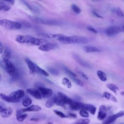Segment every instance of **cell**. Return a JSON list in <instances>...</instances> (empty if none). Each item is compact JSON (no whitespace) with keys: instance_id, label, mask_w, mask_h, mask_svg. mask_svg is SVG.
I'll return each mask as SVG.
<instances>
[{"instance_id":"6da1fadb","label":"cell","mask_w":124,"mask_h":124,"mask_svg":"<svg viewBox=\"0 0 124 124\" xmlns=\"http://www.w3.org/2000/svg\"><path fill=\"white\" fill-rule=\"evenodd\" d=\"M15 40L17 42L19 43L31 44L38 46L46 43V41L44 39L37 38L30 35H18L16 37Z\"/></svg>"},{"instance_id":"7a4b0ae2","label":"cell","mask_w":124,"mask_h":124,"mask_svg":"<svg viewBox=\"0 0 124 124\" xmlns=\"http://www.w3.org/2000/svg\"><path fill=\"white\" fill-rule=\"evenodd\" d=\"M89 41V39L87 37L80 36H65L64 38L61 41L63 44H86Z\"/></svg>"},{"instance_id":"3957f363","label":"cell","mask_w":124,"mask_h":124,"mask_svg":"<svg viewBox=\"0 0 124 124\" xmlns=\"http://www.w3.org/2000/svg\"><path fill=\"white\" fill-rule=\"evenodd\" d=\"M1 64L3 65L5 70L11 77L16 78L17 76V71L16 66L9 59L3 58Z\"/></svg>"},{"instance_id":"277c9868","label":"cell","mask_w":124,"mask_h":124,"mask_svg":"<svg viewBox=\"0 0 124 124\" xmlns=\"http://www.w3.org/2000/svg\"><path fill=\"white\" fill-rule=\"evenodd\" d=\"M30 19L33 22L48 25H60L62 24V22L52 19H46L37 17H29Z\"/></svg>"},{"instance_id":"5b68a950","label":"cell","mask_w":124,"mask_h":124,"mask_svg":"<svg viewBox=\"0 0 124 124\" xmlns=\"http://www.w3.org/2000/svg\"><path fill=\"white\" fill-rule=\"evenodd\" d=\"M73 100L62 92H58L56 95L55 104L61 107H64L66 105H70Z\"/></svg>"},{"instance_id":"8992f818","label":"cell","mask_w":124,"mask_h":124,"mask_svg":"<svg viewBox=\"0 0 124 124\" xmlns=\"http://www.w3.org/2000/svg\"><path fill=\"white\" fill-rule=\"evenodd\" d=\"M0 25L7 29L12 30H19L22 28V25L19 22L11 21L6 19H0Z\"/></svg>"},{"instance_id":"52a82bcc","label":"cell","mask_w":124,"mask_h":124,"mask_svg":"<svg viewBox=\"0 0 124 124\" xmlns=\"http://www.w3.org/2000/svg\"><path fill=\"white\" fill-rule=\"evenodd\" d=\"M123 31H124L123 28H121L120 27L117 26H112L107 28L105 29V32L107 36L109 37H112L122 32Z\"/></svg>"},{"instance_id":"ba28073f","label":"cell","mask_w":124,"mask_h":124,"mask_svg":"<svg viewBox=\"0 0 124 124\" xmlns=\"http://www.w3.org/2000/svg\"><path fill=\"white\" fill-rule=\"evenodd\" d=\"M124 116V110H121L118 112L109 116L103 122V124H110L113 123L119 117Z\"/></svg>"},{"instance_id":"9c48e42d","label":"cell","mask_w":124,"mask_h":124,"mask_svg":"<svg viewBox=\"0 0 124 124\" xmlns=\"http://www.w3.org/2000/svg\"><path fill=\"white\" fill-rule=\"evenodd\" d=\"M38 35L45 38L51 39L59 41H61L64 37L66 36L62 34H52V33H39Z\"/></svg>"},{"instance_id":"30bf717a","label":"cell","mask_w":124,"mask_h":124,"mask_svg":"<svg viewBox=\"0 0 124 124\" xmlns=\"http://www.w3.org/2000/svg\"><path fill=\"white\" fill-rule=\"evenodd\" d=\"M37 89L39 91L43 98H49L51 97L53 94V91L50 88L39 86Z\"/></svg>"},{"instance_id":"8fae6325","label":"cell","mask_w":124,"mask_h":124,"mask_svg":"<svg viewBox=\"0 0 124 124\" xmlns=\"http://www.w3.org/2000/svg\"><path fill=\"white\" fill-rule=\"evenodd\" d=\"M26 92L28 94H30L36 99L40 100L42 98L41 94L38 89H36L34 88H28L27 89Z\"/></svg>"},{"instance_id":"7c38bea8","label":"cell","mask_w":124,"mask_h":124,"mask_svg":"<svg viewBox=\"0 0 124 124\" xmlns=\"http://www.w3.org/2000/svg\"><path fill=\"white\" fill-rule=\"evenodd\" d=\"M57 47V45L53 43H46L40 46L38 49L43 51H49L51 50L55 49Z\"/></svg>"},{"instance_id":"4fadbf2b","label":"cell","mask_w":124,"mask_h":124,"mask_svg":"<svg viewBox=\"0 0 124 124\" xmlns=\"http://www.w3.org/2000/svg\"><path fill=\"white\" fill-rule=\"evenodd\" d=\"M41 109V107L38 105H32L28 107L22 108L20 110L22 113H25L26 112H37L40 111Z\"/></svg>"},{"instance_id":"5bb4252c","label":"cell","mask_w":124,"mask_h":124,"mask_svg":"<svg viewBox=\"0 0 124 124\" xmlns=\"http://www.w3.org/2000/svg\"><path fill=\"white\" fill-rule=\"evenodd\" d=\"M107 116V108L105 106L101 105L100 106L98 112L97 118L98 120L102 121L105 119Z\"/></svg>"},{"instance_id":"9a60e30c","label":"cell","mask_w":124,"mask_h":124,"mask_svg":"<svg viewBox=\"0 0 124 124\" xmlns=\"http://www.w3.org/2000/svg\"><path fill=\"white\" fill-rule=\"evenodd\" d=\"M24 94H25L24 91L23 90L20 89L11 93L9 95L11 97L14 98V99L17 100L18 102H19L20 99L24 96Z\"/></svg>"},{"instance_id":"2e32d148","label":"cell","mask_w":124,"mask_h":124,"mask_svg":"<svg viewBox=\"0 0 124 124\" xmlns=\"http://www.w3.org/2000/svg\"><path fill=\"white\" fill-rule=\"evenodd\" d=\"M25 62L28 66L30 73L31 75H34L37 73L36 64H34L31 60L28 58L25 59Z\"/></svg>"},{"instance_id":"e0dca14e","label":"cell","mask_w":124,"mask_h":124,"mask_svg":"<svg viewBox=\"0 0 124 124\" xmlns=\"http://www.w3.org/2000/svg\"><path fill=\"white\" fill-rule=\"evenodd\" d=\"M84 104H85L80 102L73 101L72 103L69 105V107L71 109L76 111L81 109L83 108Z\"/></svg>"},{"instance_id":"ac0fdd59","label":"cell","mask_w":124,"mask_h":124,"mask_svg":"<svg viewBox=\"0 0 124 124\" xmlns=\"http://www.w3.org/2000/svg\"><path fill=\"white\" fill-rule=\"evenodd\" d=\"M73 58L75 59V60L78 62V63L80 65H81L82 66L85 67H87L89 68L90 67V65L87 63L86 62H85V61H84L80 57V56H79L78 55H77V54H73Z\"/></svg>"},{"instance_id":"d6986e66","label":"cell","mask_w":124,"mask_h":124,"mask_svg":"<svg viewBox=\"0 0 124 124\" xmlns=\"http://www.w3.org/2000/svg\"><path fill=\"white\" fill-rule=\"evenodd\" d=\"M0 98L5 101V102H9V103H17L18 102V101L14 99V98L11 97L9 95H6L4 93H1L0 94Z\"/></svg>"},{"instance_id":"ffe728a7","label":"cell","mask_w":124,"mask_h":124,"mask_svg":"<svg viewBox=\"0 0 124 124\" xmlns=\"http://www.w3.org/2000/svg\"><path fill=\"white\" fill-rule=\"evenodd\" d=\"M28 117L27 113H22L20 109L17 110L16 112V118L18 122H22Z\"/></svg>"},{"instance_id":"44dd1931","label":"cell","mask_w":124,"mask_h":124,"mask_svg":"<svg viewBox=\"0 0 124 124\" xmlns=\"http://www.w3.org/2000/svg\"><path fill=\"white\" fill-rule=\"evenodd\" d=\"M82 108L87 110L91 114H93V115H94L95 114L96 110V107H95L93 105L88 104H85Z\"/></svg>"},{"instance_id":"7402d4cb","label":"cell","mask_w":124,"mask_h":124,"mask_svg":"<svg viewBox=\"0 0 124 124\" xmlns=\"http://www.w3.org/2000/svg\"><path fill=\"white\" fill-rule=\"evenodd\" d=\"M84 51L86 53H93V52H98L100 51L99 48L93 46H86L83 47Z\"/></svg>"},{"instance_id":"603a6c76","label":"cell","mask_w":124,"mask_h":124,"mask_svg":"<svg viewBox=\"0 0 124 124\" xmlns=\"http://www.w3.org/2000/svg\"><path fill=\"white\" fill-rule=\"evenodd\" d=\"M102 96L104 98H105L106 99H107V100H110L112 102L117 103L118 102V100L117 99V98L112 94H111V93H110L108 92H104L103 93Z\"/></svg>"},{"instance_id":"cb8c5ba5","label":"cell","mask_w":124,"mask_h":124,"mask_svg":"<svg viewBox=\"0 0 124 124\" xmlns=\"http://www.w3.org/2000/svg\"><path fill=\"white\" fill-rule=\"evenodd\" d=\"M56 98V95L50 97V98L46 101L45 103L46 107L47 108H51L54 104H55Z\"/></svg>"},{"instance_id":"d4e9b609","label":"cell","mask_w":124,"mask_h":124,"mask_svg":"<svg viewBox=\"0 0 124 124\" xmlns=\"http://www.w3.org/2000/svg\"><path fill=\"white\" fill-rule=\"evenodd\" d=\"M1 116L3 118H8L13 113V110L11 108H6L3 110L0 111Z\"/></svg>"},{"instance_id":"484cf974","label":"cell","mask_w":124,"mask_h":124,"mask_svg":"<svg viewBox=\"0 0 124 124\" xmlns=\"http://www.w3.org/2000/svg\"><path fill=\"white\" fill-rule=\"evenodd\" d=\"M96 74H97V77L100 79L101 81L105 82L107 80V76L106 74L102 71L99 70H97Z\"/></svg>"},{"instance_id":"4316f807","label":"cell","mask_w":124,"mask_h":124,"mask_svg":"<svg viewBox=\"0 0 124 124\" xmlns=\"http://www.w3.org/2000/svg\"><path fill=\"white\" fill-rule=\"evenodd\" d=\"M106 86L109 90L111 91L113 93H114L116 94H117V92L119 90L118 87L117 86H116V85L112 84V83L107 84L106 85Z\"/></svg>"},{"instance_id":"83f0119b","label":"cell","mask_w":124,"mask_h":124,"mask_svg":"<svg viewBox=\"0 0 124 124\" xmlns=\"http://www.w3.org/2000/svg\"><path fill=\"white\" fill-rule=\"evenodd\" d=\"M36 68L37 73L40 74L41 75L44 76L45 77H48L49 76V74L48 73V72H47L44 69L41 68L40 67L38 66L36 64Z\"/></svg>"},{"instance_id":"f1b7e54d","label":"cell","mask_w":124,"mask_h":124,"mask_svg":"<svg viewBox=\"0 0 124 124\" xmlns=\"http://www.w3.org/2000/svg\"><path fill=\"white\" fill-rule=\"evenodd\" d=\"M90 122V120L88 118L81 119L70 124H89Z\"/></svg>"},{"instance_id":"f546056e","label":"cell","mask_w":124,"mask_h":124,"mask_svg":"<svg viewBox=\"0 0 124 124\" xmlns=\"http://www.w3.org/2000/svg\"><path fill=\"white\" fill-rule=\"evenodd\" d=\"M62 83L68 88H71L72 87V83L70 80L67 78H64L62 79Z\"/></svg>"},{"instance_id":"4dcf8cb0","label":"cell","mask_w":124,"mask_h":124,"mask_svg":"<svg viewBox=\"0 0 124 124\" xmlns=\"http://www.w3.org/2000/svg\"><path fill=\"white\" fill-rule=\"evenodd\" d=\"M79 115L83 118H88L89 117V112L87 110H85V109L82 108L81 109H80L79 112Z\"/></svg>"},{"instance_id":"1f68e13d","label":"cell","mask_w":124,"mask_h":124,"mask_svg":"<svg viewBox=\"0 0 124 124\" xmlns=\"http://www.w3.org/2000/svg\"><path fill=\"white\" fill-rule=\"evenodd\" d=\"M32 103V100L30 98H27L25 99L23 102H22V105L24 107H28L31 105Z\"/></svg>"},{"instance_id":"d6a6232c","label":"cell","mask_w":124,"mask_h":124,"mask_svg":"<svg viewBox=\"0 0 124 124\" xmlns=\"http://www.w3.org/2000/svg\"><path fill=\"white\" fill-rule=\"evenodd\" d=\"M11 57V52L9 49H5L3 52V58L9 59Z\"/></svg>"},{"instance_id":"836d02e7","label":"cell","mask_w":124,"mask_h":124,"mask_svg":"<svg viewBox=\"0 0 124 124\" xmlns=\"http://www.w3.org/2000/svg\"><path fill=\"white\" fill-rule=\"evenodd\" d=\"M54 112L58 116H60V117L62 118H68L69 116L66 115V114H65L64 113H63L62 112L59 111V110H54Z\"/></svg>"},{"instance_id":"e575fe53","label":"cell","mask_w":124,"mask_h":124,"mask_svg":"<svg viewBox=\"0 0 124 124\" xmlns=\"http://www.w3.org/2000/svg\"><path fill=\"white\" fill-rule=\"evenodd\" d=\"M71 78L72 79V80L78 85L80 86H83V82L80 80V79L77 78L76 77H71Z\"/></svg>"},{"instance_id":"d590c367","label":"cell","mask_w":124,"mask_h":124,"mask_svg":"<svg viewBox=\"0 0 124 124\" xmlns=\"http://www.w3.org/2000/svg\"><path fill=\"white\" fill-rule=\"evenodd\" d=\"M71 8L72 10L76 14H79L81 12V9L75 4H72L71 5Z\"/></svg>"},{"instance_id":"8d00e7d4","label":"cell","mask_w":124,"mask_h":124,"mask_svg":"<svg viewBox=\"0 0 124 124\" xmlns=\"http://www.w3.org/2000/svg\"><path fill=\"white\" fill-rule=\"evenodd\" d=\"M115 11L118 16L123 17L124 16V14L120 7H118L117 9H115Z\"/></svg>"},{"instance_id":"74e56055","label":"cell","mask_w":124,"mask_h":124,"mask_svg":"<svg viewBox=\"0 0 124 124\" xmlns=\"http://www.w3.org/2000/svg\"><path fill=\"white\" fill-rule=\"evenodd\" d=\"M11 9L10 7L8 5H0V10L1 11H8L10 9Z\"/></svg>"},{"instance_id":"f35d334b","label":"cell","mask_w":124,"mask_h":124,"mask_svg":"<svg viewBox=\"0 0 124 124\" xmlns=\"http://www.w3.org/2000/svg\"><path fill=\"white\" fill-rule=\"evenodd\" d=\"M65 72L67 73V74H68L70 77H77V75L75 73H74V72H73L72 71H71V70L68 69H65Z\"/></svg>"},{"instance_id":"ab89813d","label":"cell","mask_w":124,"mask_h":124,"mask_svg":"<svg viewBox=\"0 0 124 124\" xmlns=\"http://www.w3.org/2000/svg\"><path fill=\"white\" fill-rule=\"evenodd\" d=\"M49 71L53 75H57L59 74V72L58 70H57L56 69H54V68H50V69H49Z\"/></svg>"},{"instance_id":"60d3db41","label":"cell","mask_w":124,"mask_h":124,"mask_svg":"<svg viewBox=\"0 0 124 124\" xmlns=\"http://www.w3.org/2000/svg\"><path fill=\"white\" fill-rule=\"evenodd\" d=\"M87 30L88 31H90L92 32H93V33H97V31L95 29H94L92 27H87Z\"/></svg>"},{"instance_id":"b9f144b4","label":"cell","mask_w":124,"mask_h":124,"mask_svg":"<svg viewBox=\"0 0 124 124\" xmlns=\"http://www.w3.org/2000/svg\"><path fill=\"white\" fill-rule=\"evenodd\" d=\"M78 73H79V74L84 79H85L86 80H88V78H89L86 75H85L84 73H83V72H80V71H79Z\"/></svg>"},{"instance_id":"7bdbcfd3","label":"cell","mask_w":124,"mask_h":124,"mask_svg":"<svg viewBox=\"0 0 124 124\" xmlns=\"http://www.w3.org/2000/svg\"><path fill=\"white\" fill-rule=\"evenodd\" d=\"M68 116H69V117H71V118H76L77 117V116L76 114L75 113H69L68 114Z\"/></svg>"},{"instance_id":"ee69618b","label":"cell","mask_w":124,"mask_h":124,"mask_svg":"<svg viewBox=\"0 0 124 124\" xmlns=\"http://www.w3.org/2000/svg\"><path fill=\"white\" fill-rule=\"evenodd\" d=\"M4 51V48L1 42H0V54L1 55Z\"/></svg>"},{"instance_id":"f6af8a7d","label":"cell","mask_w":124,"mask_h":124,"mask_svg":"<svg viewBox=\"0 0 124 124\" xmlns=\"http://www.w3.org/2000/svg\"><path fill=\"white\" fill-rule=\"evenodd\" d=\"M93 14L94 15V16H97V17H99V18H103V17L101 16H100V15H99L96 12H95V11H93Z\"/></svg>"},{"instance_id":"bcb514c9","label":"cell","mask_w":124,"mask_h":124,"mask_svg":"<svg viewBox=\"0 0 124 124\" xmlns=\"http://www.w3.org/2000/svg\"><path fill=\"white\" fill-rule=\"evenodd\" d=\"M3 1H5L6 2H7L11 4H14L15 3V0H2Z\"/></svg>"},{"instance_id":"7dc6e473","label":"cell","mask_w":124,"mask_h":124,"mask_svg":"<svg viewBox=\"0 0 124 124\" xmlns=\"http://www.w3.org/2000/svg\"><path fill=\"white\" fill-rule=\"evenodd\" d=\"M31 121H35V122H37L38 121H39V119L37 118H31V119H30V120Z\"/></svg>"},{"instance_id":"c3c4849f","label":"cell","mask_w":124,"mask_h":124,"mask_svg":"<svg viewBox=\"0 0 124 124\" xmlns=\"http://www.w3.org/2000/svg\"><path fill=\"white\" fill-rule=\"evenodd\" d=\"M120 94L121 95H124V91H122L120 92Z\"/></svg>"},{"instance_id":"681fc988","label":"cell","mask_w":124,"mask_h":124,"mask_svg":"<svg viewBox=\"0 0 124 124\" xmlns=\"http://www.w3.org/2000/svg\"><path fill=\"white\" fill-rule=\"evenodd\" d=\"M47 124H53L51 122H48V123H47Z\"/></svg>"},{"instance_id":"f907efd6","label":"cell","mask_w":124,"mask_h":124,"mask_svg":"<svg viewBox=\"0 0 124 124\" xmlns=\"http://www.w3.org/2000/svg\"><path fill=\"white\" fill-rule=\"evenodd\" d=\"M122 28H123V30H124V26H123Z\"/></svg>"},{"instance_id":"816d5d0a","label":"cell","mask_w":124,"mask_h":124,"mask_svg":"<svg viewBox=\"0 0 124 124\" xmlns=\"http://www.w3.org/2000/svg\"><path fill=\"white\" fill-rule=\"evenodd\" d=\"M124 124V123H120V124Z\"/></svg>"},{"instance_id":"f5cc1de1","label":"cell","mask_w":124,"mask_h":124,"mask_svg":"<svg viewBox=\"0 0 124 124\" xmlns=\"http://www.w3.org/2000/svg\"></svg>"},{"instance_id":"db71d44e","label":"cell","mask_w":124,"mask_h":124,"mask_svg":"<svg viewBox=\"0 0 124 124\" xmlns=\"http://www.w3.org/2000/svg\"></svg>"}]
</instances>
